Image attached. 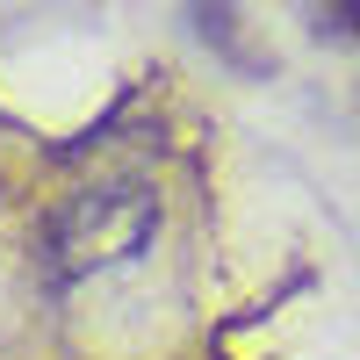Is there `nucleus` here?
Here are the masks:
<instances>
[{
  "instance_id": "f257e3e1",
  "label": "nucleus",
  "mask_w": 360,
  "mask_h": 360,
  "mask_svg": "<svg viewBox=\"0 0 360 360\" xmlns=\"http://www.w3.org/2000/svg\"><path fill=\"white\" fill-rule=\"evenodd\" d=\"M159 224V202L137 195V188H86L58 209L51 224V252H58V274H86V266H108V259H130Z\"/></svg>"
},
{
  "instance_id": "f03ea898",
  "label": "nucleus",
  "mask_w": 360,
  "mask_h": 360,
  "mask_svg": "<svg viewBox=\"0 0 360 360\" xmlns=\"http://www.w3.org/2000/svg\"><path fill=\"white\" fill-rule=\"evenodd\" d=\"M173 8H180V22H188L217 58H231V65H245V72L266 65V58L245 44V8H238V0H173Z\"/></svg>"
},
{
  "instance_id": "7ed1b4c3",
  "label": "nucleus",
  "mask_w": 360,
  "mask_h": 360,
  "mask_svg": "<svg viewBox=\"0 0 360 360\" xmlns=\"http://www.w3.org/2000/svg\"><path fill=\"white\" fill-rule=\"evenodd\" d=\"M317 44H360V0H303Z\"/></svg>"
}]
</instances>
